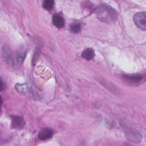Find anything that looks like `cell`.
Here are the masks:
<instances>
[{"instance_id":"obj_1","label":"cell","mask_w":146,"mask_h":146,"mask_svg":"<svg viewBox=\"0 0 146 146\" xmlns=\"http://www.w3.org/2000/svg\"><path fill=\"white\" fill-rule=\"evenodd\" d=\"M96 15L101 22L112 23L117 19V13L111 6L106 3H102L97 8Z\"/></svg>"},{"instance_id":"obj_2","label":"cell","mask_w":146,"mask_h":146,"mask_svg":"<svg viewBox=\"0 0 146 146\" xmlns=\"http://www.w3.org/2000/svg\"><path fill=\"white\" fill-rule=\"evenodd\" d=\"M133 21L139 29L144 31L146 30V13L145 11L136 13L133 16Z\"/></svg>"},{"instance_id":"obj_3","label":"cell","mask_w":146,"mask_h":146,"mask_svg":"<svg viewBox=\"0 0 146 146\" xmlns=\"http://www.w3.org/2000/svg\"><path fill=\"white\" fill-rule=\"evenodd\" d=\"M125 134L126 138L132 142L139 143L141 140V135L136 130L131 128H127L125 131Z\"/></svg>"},{"instance_id":"obj_4","label":"cell","mask_w":146,"mask_h":146,"mask_svg":"<svg viewBox=\"0 0 146 146\" xmlns=\"http://www.w3.org/2000/svg\"><path fill=\"white\" fill-rule=\"evenodd\" d=\"M2 56L5 62L7 64H12L13 63V56L11 49L6 44L2 47Z\"/></svg>"},{"instance_id":"obj_5","label":"cell","mask_w":146,"mask_h":146,"mask_svg":"<svg viewBox=\"0 0 146 146\" xmlns=\"http://www.w3.org/2000/svg\"><path fill=\"white\" fill-rule=\"evenodd\" d=\"M25 125V121L23 118L18 116H11V127L13 128L21 129Z\"/></svg>"},{"instance_id":"obj_6","label":"cell","mask_w":146,"mask_h":146,"mask_svg":"<svg viewBox=\"0 0 146 146\" xmlns=\"http://www.w3.org/2000/svg\"><path fill=\"white\" fill-rule=\"evenodd\" d=\"M53 131L50 128H44L38 133V137L40 140H46L52 137Z\"/></svg>"},{"instance_id":"obj_7","label":"cell","mask_w":146,"mask_h":146,"mask_svg":"<svg viewBox=\"0 0 146 146\" xmlns=\"http://www.w3.org/2000/svg\"><path fill=\"white\" fill-rule=\"evenodd\" d=\"M53 24L58 28H62L64 26V19L59 14H54L52 16Z\"/></svg>"},{"instance_id":"obj_8","label":"cell","mask_w":146,"mask_h":146,"mask_svg":"<svg viewBox=\"0 0 146 146\" xmlns=\"http://www.w3.org/2000/svg\"><path fill=\"white\" fill-rule=\"evenodd\" d=\"M123 78L128 82L133 83H137L140 82L143 79V76L139 74H133V75H124Z\"/></svg>"},{"instance_id":"obj_9","label":"cell","mask_w":146,"mask_h":146,"mask_svg":"<svg viewBox=\"0 0 146 146\" xmlns=\"http://www.w3.org/2000/svg\"><path fill=\"white\" fill-rule=\"evenodd\" d=\"M27 50L26 48L24 47H21L17 52V60L19 64H22L23 62L26 55Z\"/></svg>"},{"instance_id":"obj_10","label":"cell","mask_w":146,"mask_h":146,"mask_svg":"<svg viewBox=\"0 0 146 146\" xmlns=\"http://www.w3.org/2000/svg\"><path fill=\"white\" fill-rule=\"evenodd\" d=\"M15 87L17 92L22 95H26L29 92H31V91L29 90L28 86L26 83H17Z\"/></svg>"},{"instance_id":"obj_11","label":"cell","mask_w":146,"mask_h":146,"mask_svg":"<svg viewBox=\"0 0 146 146\" xmlns=\"http://www.w3.org/2000/svg\"><path fill=\"white\" fill-rule=\"evenodd\" d=\"M95 55L94 51L91 48H87L82 52V56L87 60H91Z\"/></svg>"},{"instance_id":"obj_12","label":"cell","mask_w":146,"mask_h":146,"mask_svg":"<svg viewBox=\"0 0 146 146\" xmlns=\"http://www.w3.org/2000/svg\"><path fill=\"white\" fill-rule=\"evenodd\" d=\"M99 83H101L104 87L108 88L111 92H113V94H116V92H118L117 89L115 87L114 85H113L112 83H111L109 82H107L106 80L103 79V80H100Z\"/></svg>"},{"instance_id":"obj_13","label":"cell","mask_w":146,"mask_h":146,"mask_svg":"<svg viewBox=\"0 0 146 146\" xmlns=\"http://www.w3.org/2000/svg\"><path fill=\"white\" fill-rule=\"evenodd\" d=\"M54 1L52 0H46L43 3V7L44 9L47 10H51L54 6Z\"/></svg>"},{"instance_id":"obj_14","label":"cell","mask_w":146,"mask_h":146,"mask_svg":"<svg viewBox=\"0 0 146 146\" xmlns=\"http://www.w3.org/2000/svg\"><path fill=\"white\" fill-rule=\"evenodd\" d=\"M70 30L73 33H78L80 31V25L78 23H72L70 26Z\"/></svg>"},{"instance_id":"obj_15","label":"cell","mask_w":146,"mask_h":146,"mask_svg":"<svg viewBox=\"0 0 146 146\" xmlns=\"http://www.w3.org/2000/svg\"><path fill=\"white\" fill-rule=\"evenodd\" d=\"M3 82H2V80H1V91H2V90H3Z\"/></svg>"}]
</instances>
